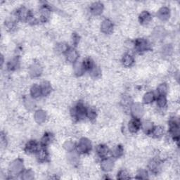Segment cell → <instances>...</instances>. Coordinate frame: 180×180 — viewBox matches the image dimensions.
Wrapping results in <instances>:
<instances>
[{
  "instance_id": "cell-23",
  "label": "cell",
  "mask_w": 180,
  "mask_h": 180,
  "mask_svg": "<svg viewBox=\"0 0 180 180\" xmlns=\"http://www.w3.org/2000/svg\"><path fill=\"white\" fill-rule=\"evenodd\" d=\"M157 105L159 108H164L167 104V99L165 95H158L157 98Z\"/></svg>"
},
{
  "instance_id": "cell-20",
  "label": "cell",
  "mask_w": 180,
  "mask_h": 180,
  "mask_svg": "<svg viewBox=\"0 0 180 180\" xmlns=\"http://www.w3.org/2000/svg\"><path fill=\"white\" fill-rule=\"evenodd\" d=\"M103 8V4L97 2V3H95L92 5V7H91V12H92L94 14L99 15L101 13H102Z\"/></svg>"
},
{
  "instance_id": "cell-21",
  "label": "cell",
  "mask_w": 180,
  "mask_h": 180,
  "mask_svg": "<svg viewBox=\"0 0 180 180\" xmlns=\"http://www.w3.org/2000/svg\"><path fill=\"white\" fill-rule=\"evenodd\" d=\"M170 16V9L168 8L163 7L158 12V17L161 20H166Z\"/></svg>"
},
{
  "instance_id": "cell-26",
  "label": "cell",
  "mask_w": 180,
  "mask_h": 180,
  "mask_svg": "<svg viewBox=\"0 0 180 180\" xmlns=\"http://www.w3.org/2000/svg\"><path fill=\"white\" fill-rule=\"evenodd\" d=\"M155 95L153 92H148L144 97V101L146 104H150L155 100Z\"/></svg>"
},
{
  "instance_id": "cell-2",
  "label": "cell",
  "mask_w": 180,
  "mask_h": 180,
  "mask_svg": "<svg viewBox=\"0 0 180 180\" xmlns=\"http://www.w3.org/2000/svg\"><path fill=\"white\" fill-rule=\"evenodd\" d=\"M77 151L80 154H86L90 151L92 149V144L91 142L87 139L83 138L80 139L78 144L76 146Z\"/></svg>"
},
{
  "instance_id": "cell-33",
  "label": "cell",
  "mask_w": 180,
  "mask_h": 180,
  "mask_svg": "<svg viewBox=\"0 0 180 180\" xmlns=\"http://www.w3.org/2000/svg\"><path fill=\"white\" fill-rule=\"evenodd\" d=\"M130 174L126 170H120L119 173H118V179H130Z\"/></svg>"
},
{
  "instance_id": "cell-5",
  "label": "cell",
  "mask_w": 180,
  "mask_h": 180,
  "mask_svg": "<svg viewBox=\"0 0 180 180\" xmlns=\"http://www.w3.org/2000/svg\"><path fill=\"white\" fill-rule=\"evenodd\" d=\"M142 123L139 118L134 117L129 122L128 128L132 133H136L141 128Z\"/></svg>"
},
{
  "instance_id": "cell-8",
  "label": "cell",
  "mask_w": 180,
  "mask_h": 180,
  "mask_svg": "<svg viewBox=\"0 0 180 180\" xmlns=\"http://www.w3.org/2000/svg\"><path fill=\"white\" fill-rule=\"evenodd\" d=\"M40 146L36 141L31 140L26 144L25 146V151L28 154H36L39 149Z\"/></svg>"
},
{
  "instance_id": "cell-18",
  "label": "cell",
  "mask_w": 180,
  "mask_h": 180,
  "mask_svg": "<svg viewBox=\"0 0 180 180\" xmlns=\"http://www.w3.org/2000/svg\"><path fill=\"white\" fill-rule=\"evenodd\" d=\"M30 95L33 98H37L39 97V96H42V93L41 86L37 85H35L34 86H33V87H32L30 90Z\"/></svg>"
},
{
  "instance_id": "cell-10",
  "label": "cell",
  "mask_w": 180,
  "mask_h": 180,
  "mask_svg": "<svg viewBox=\"0 0 180 180\" xmlns=\"http://www.w3.org/2000/svg\"><path fill=\"white\" fill-rule=\"evenodd\" d=\"M110 150L108 146L104 144H100L96 147V154H97L98 156L101 158V159L107 157V155L109 154Z\"/></svg>"
},
{
  "instance_id": "cell-7",
  "label": "cell",
  "mask_w": 180,
  "mask_h": 180,
  "mask_svg": "<svg viewBox=\"0 0 180 180\" xmlns=\"http://www.w3.org/2000/svg\"><path fill=\"white\" fill-rule=\"evenodd\" d=\"M66 58L67 61L70 63H76L77 61V58L79 57V53L74 48H69L65 53Z\"/></svg>"
},
{
  "instance_id": "cell-15",
  "label": "cell",
  "mask_w": 180,
  "mask_h": 180,
  "mask_svg": "<svg viewBox=\"0 0 180 180\" xmlns=\"http://www.w3.org/2000/svg\"><path fill=\"white\" fill-rule=\"evenodd\" d=\"M113 25L111 21L109 20H105L101 25L102 31L105 33L110 34L113 31Z\"/></svg>"
},
{
  "instance_id": "cell-34",
  "label": "cell",
  "mask_w": 180,
  "mask_h": 180,
  "mask_svg": "<svg viewBox=\"0 0 180 180\" xmlns=\"http://www.w3.org/2000/svg\"><path fill=\"white\" fill-rule=\"evenodd\" d=\"M87 117L91 120H95L96 118V111L95 108H90L87 109Z\"/></svg>"
},
{
  "instance_id": "cell-22",
  "label": "cell",
  "mask_w": 180,
  "mask_h": 180,
  "mask_svg": "<svg viewBox=\"0 0 180 180\" xmlns=\"http://www.w3.org/2000/svg\"><path fill=\"white\" fill-rule=\"evenodd\" d=\"M111 154H112L113 156V158H118L120 157L123 154L122 146H120V145H119V146H116L114 148L113 150L112 151Z\"/></svg>"
},
{
  "instance_id": "cell-11",
  "label": "cell",
  "mask_w": 180,
  "mask_h": 180,
  "mask_svg": "<svg viewBox=\"0 0 180 180\" xmlns=\"http://www.w3.org/2000/svg\"><path fill=\"white\" fill-rule=\"evenodd\" d=\"M113 167V161L109 158H105L102 159L101 168L104 171H110Z\"/></svg>"
},
{
  "instance_id": "cell-32",
  "label": "cell",
  "mask_w": 180,
  "mask_h": 180,
  "mask_svg": "<svg viewBox=\"0 0 180 180\" xmlns=\"http://www.w3.org/2000/svg\"><path fill=\"white\" fill-rule=\"evenodd\" d=\"M132 112L134 115V117L139 118L138 114H140L142 113V106L139 104L134 105L132 106Z\"/></svg>"
},
{
  "instance_id": "cell-12",
  "label": "cell",
  "mask_w": 180,
  "mask_h": 180,
  "mask_svg": "<svg viewBox=\"0 0 180 180\" xmlns=\"http://www.w3.org/2000/svg\"><path fill=\"white\" fill-rule=\"evenodd\" d=\"M151 13L148 12H146V11H144V12H142L140 15H139V22H140L141 24H147L149 23L150 21L151 20Z\"/></svg>"
},
{
  "instance_id": "cell-31",
  "label": "cell",
  "mask_w": 180,
  "mask_h": 180,
  "mask_svg": "<svg viewBox=\"0 0 180 180\" xmlns=\"http://www.w3.org/2000/svg\"><path fill=\"white\" fill-rule=\"evenodd\" d=\"M168 91V86L166 84H161L158 87V95H165Z\"/></svg>"
},
{
  "instance_id": "cell-16",
  "label": "cell",
  "mask_w": 180,
  "mask_h": 180,
  "mask_svg": "<svg viewBox=\"0 0 180 180\" xmlns=\"http://www.w3.org/2000/svg\"><path fill=\"white\" fill-rule=\"evenodd\" d=\"M82 63L83 68H84L85 71H92V70L95 67V63H94L92 59L90 58H87L84 59V61H82Z\"/></svg>"
},
{
  "instance_id": "cell-3",
  "label": "cell",
  "mask_w": 180,
  "mask_h": 180,
  "mask_svg": "<svg viewBox=\"0 0 180 180\" xmlns=\"http://www.w3.org/2000/svg\"><path fill=\"white\" fill-rule=\"evenodd\" d=\"M134 49H136V52L139 53H142L146 52L147 50L149 49L150 44L149 42L145 39H137L135 40L134 43Z\"/></svg>"
},
{
  "instance_id": "cell-25",
  "label": "cell",
  "mask_w": 180,
  "mask_h": 180,
  "mask_svg": "<svg viewBox=\"0 0 180 180\" xmlns=\"http://www.w3.org/2000/svg\"><path fill=\"white\" fill-rule=\"evenodd\" d=\"M141 127L145 132V133L147 134H150L153 128H154V126H153L151 122H145L144 124H142Z\"/></svg>"
},
{
  "instance_id": "cell-6",
  "label": "cell",
  "mask_w": 180,
  "mask_h": 180,
  "mask_svg": "<svg viewBox=\"0 0 180 180\" xmlns=\"http://www.w3.org/2000/svg\"><path fill=\"white\" fill-rule=\"evenodd\" d=\"M170 126V133L174 139H177V141L179 139V123L174 120H171L169 122Z\"/></svg>"
},
{
  "instance_id": "cell-37",
  "label": "cell",
  "mask_w": 180,
  "mask_h": 180,
  "mask_svg": "<svg viewBox=\"0 0 180 180\" xmlns=\"http://www.w3.org/2000/svg\"><path fill=\"white\" fill-rule=\"evenodd\" d=\"M138 175H140V177H138L139 179H146L147 178V172L145 170H141L140 173L138 174Z\"/></svg>"
},
{
  "instance_id": "cell-1",
  "label": "cell",
  "mask_w": 180,
  "mask_h": 180,
  "mask_svg": "<svg viewBox=\"0 0 180 180\" xmlns=\"http://www.w3.org/2000/svg\"><path fill=\"white\" fill-rule=\"evenodd\" d=\"M87 109L86 108L82 102H79L78 104H77L76 106L73 107L71 111L72 117L77 120L84 119L85 118L87 117Z\"/></svg>"
},
{
  "instance_id": "cell-24",
  "label": "cell",
  "mask_w": 180,
  "mask_h": 180,
  "mask_svg": "<svg viewBox=\"0 0 180 180\" xmlns=\"http://www.w3.org/2000/svg\"><path fill=\"white\" fill-rule=\"evenodd\" d=\"M41 86V89H42V95H48L51 92V90H52V88H51V86L48 82H44Z\"/></svg>"
},
{
  "instance_id": "cell-27",
  "label": "cell",
  "mask_w": 180,
  "mask_h": 180,
  "mask_svg": "<svg viewBox=\"0 0 180 180\" xmlns=\"http://www.w3.org/2000/svg\"><path fill=\"white\" fill-rule=\"evenodd\" d=\"M45 118H46V115H45L44 111H38L36 112L35 120L38 122H42L45 120Z\"/></svg>"
},
{
  "instance_id": "cell-30",
  "label": "cell",
  "mask_w": 180,
  "mask_h": 180,
  "mask_svg": "<svg viewBox=\"0 0 180 180\" xmlns=\"http://www.w3.org/2000/svg\"><path fill=\"white\" fill-rule=\"evenodd\" d=\"M40 72H41V68H40V67L39 66L35 65L32 67V69L30 71V74L32 75V76L34 77L38 76L40 74H41Z\"/></svg>"
},
{
  "instance_id": "cell-29",
  "label": "cell",
  "mask_w": 180,
  "mask_h": 180,
  "mask_svg": "<svg viewBox=\"0 0 180 180\" xmlns=\"http://www.w3.org/2000/svg\"><path fill=\"white\" fill-rule=\"evenodd\" d=\"M56 47H57V49H56V51H57L58 52L64 53H65L67 52V50L69 49L68 45L65 44V43H60V44H58L57 46H56Z\"/></svg>"
},
{
  "instance_id": "cell-28",
  "label": "cell",
  "mask_w": 180,
  "mask_h": 180,
  "mask_svg": "<svg viewBox=\"0 0 180 180\" xmlns=\"http://www.w3.org/2000/svg\"><path fill=\"white\" fill-rule=\"evenodd\" d=\"M18 61L17 58H13L8 63V69L10 71H14L17 68Z\"/></svg>"
},
{
  "instance_id": "cell-9",
  "label": "cell",
  "mask_w": 180,
  "mask_h": 180,
  "mask_svg": "<svg viewBox=\"0 0 180 180\" xmlns=\"http://www.w3.org/2000/svg\"><path fill=\"white\" fill-rule=\"evenodd\" d=\"M36 155L39 162H46L49 158V153H48L46 147L43 146H40L38 151L36 153Z\"/></svg>"
},
{
  "instance_id": "cell-14",
  "label": "cell",
  "mask_w": 180,
  "mask_h": 180,
  "mask_svg": "<svg viewBox=\"0 0 180 180\" xmlns=\"http://www.w3.org/2000/svg\"><path fill=\"white\" fill-rule=\"evenodd\" d=\"M122 62L123 66H125V67H130L134 63V58L130 53H126V54L123 56Z\"/></svg>"
},
{
  "instance_id": "cell-13",
  "label": "cell",
  "mask_w": 180,
  "mask_h": 180,
  "mask_svg": "<svg viewBox=\"0 0 180 180\" xmlns=\"http://www.w3.org/2000/svg\"><path fill=\"white\" fill-rule=\"evenodd\" d=\"M149 168L151 173L156 174L160 169V163L157 160H152L149 164Z\"/></svg>"
},
{
  "instance_id": "cell-4",
  "label": "cell",
  "mask_w": 180,
  "mask_h": 180,
  "mask_svg": "<svg viewBox=\"0 0 180 180\" xmlns=\"http://www.w3.org/2000/svg\"><path fill=\"white\" fill-rule=\"evenodd\" d=\"M23 165L22 161L19 159L15 160L14 162L11 164L9 167L10 174H12V175H18L21 173H23Z\"/></svg>"
},
{
  "instance_id": "cell-17",
  "label": "cell",
  "mask_w": 180,
  "mask_h": 180,
  "mask_svg": "<svg viewBox=\"0 0 180 180\" xmlns=\"http://www.w3.org/2000/svg\"><path fill=\"white\" fill-rule=\"evenodd\" d=\"M163 134L164 128L161 127V126H155V127H154V128H153L150 135H152L155 138H160L163 135Z\"/></svg>"
},
{
  "instance_id": "cell-19",
  "label": "cell",
  "mask_w": 180,
  "mask_h": 180,
  "mask_svg": "<svg viewBox=\"0 0 180 180\" xmlns=\"http://www.w3.org/2000/svg\"><path fill=\"white\" fill-rule=\"evenodd\" d=\"M53 140V135L49 132H47L44 134V135L43 136L41 141V146L46 147L47 145H49L51 142Z\"/></svg>"
},
{
  "instance_id": "cell-35",
  "label": "cell",
  "mask_w": 180,
  "mask_h": 180,
  "mask_svg": "<svg viewBox=\"0 0 180 180\" xmlns=\"http://www.w3.org/2000/svg\"><path fill=\"white\" fill-rule=\"evenodd\" d=\"M90 72L91 76L94 77H97L101 75L100 70H99V68H97V67H96V66H95V68L92 70V71H90Z\"/></svg>"
},
{
  "instance_id": "cell-36",
  "label": "cell",
  "mask_w": 180,
  "mask_h": 180,
  "mask_svg": "<svg viewBox=\"0 0 180 180\" xmlns=\"http://www.w3.org/2000/svg\"><path fill=\"white\" fill-rule=\"evenodd\" d=\"M5 25H6L7 28L9 30H11V31L15 29V28H16L15 22L12 20H9V21H7L6 23H5Z\"/></svg>"
}]
</instances>
